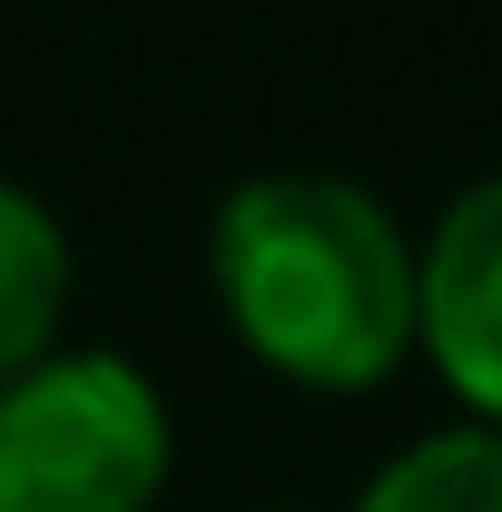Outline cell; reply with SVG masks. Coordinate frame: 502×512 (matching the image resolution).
<instances>
[{"mask_svg": "<svg viewBox=\"0 0 502 512\" xmlns=\"http://www.w3.org/2000/svg\"><path fill=\"white\" fill-rule=\"evenodd\" d=\"M207 266L237 345L306 394H365L414 355V247L345 178H247Z\"/></svg>", "mask_w": 502, "mask_h": 512, "instance_id": "6da1fadb", "label": "cell"}, {"mask_svg": "<svg viewBox=\"0 0 502 512\" xmlns=\"http://www.w3.org/2000/svg\"><path fill=\"white\" fill-rule=\"evenodd\" d=\"M168 463V404L128 355H40L0 384V512H148Z\"/></svg>", "mask_w": 502, "mask_h": 512, "instance_id": "7a4b0ae2", "label": "cell"}, {"mask_svg": "<svg viewBox=\"0 0 502 512\" xmlns=\"http://www.w3.org/2000/svg\"><path fill=\"white\" fill-rule=\"evenodd\" d=\"M414 345L473 424H502V178L434 217V247L414 256Z\"/></svg>", "mask_w": 502, "mask_h": 512, "instance_id": "3957f363", "label": "cell"}, {"mask_svg": "<svg viewBox=\"0 0 502 512\" xmlns=\"http://www.w3.org/2000/svg\"><path fill=\"white\" fill-rule=\"evenodd\" d=\"M60 306H69V247H60V227H50V207H40L30 188L0 178V384L50 355Z\"/></svg>", "mask_w": 502, "mask_h": 512, "instance_id": "277c9868", "label": "cell"}, {"mask_svg": "<svg viewBox=\"0 0 502 512\" xmlns=\"http://www.w3.org/2000/svg\"><path fill=\"white\" fill-rule=\"evenodd\" d=\"M355 512H502V424H443L424 444H404Z\"/></svg>", "mask_w": 502, "mask_h": 512, "instance_id": "5b68a950", "label": "cell"}]
</instances>
